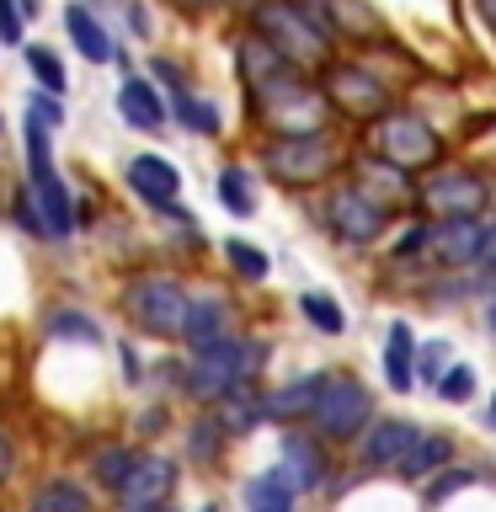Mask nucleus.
Wrapping results in <instances>:
<instances>
[{"mask_svg": "<svg viewBox=\"0 0 496 512\" xmlns=\"http://www.w3.org/2000/svg\"><path fill=\"white\" fill-rule=\"evenodd\" d=\"M475 11H480V22H486L491 38H496V0H475Z\"/></svg>", "mask_w": 496, "mask_h": 512, "instance_id": "a19ab883", "label": "nucleus"}, {"mask_svg": "<svg viewBox=\"0 0 496 512\" xmlns=\"http://www.w3.org/2000/svg\"><path fill=\"white\" fill-rule=\"evenodd\" d=\"M491 427H496V395H491Z\"/></svg>", "mask_w": 496, "mask_h": 512, "instance_id": "c03bdc74", "label": "nucleus"}, {"mask_svg": "<svg viewBox=\"0 0 496 512\" xmlns=\"http://www.w3.org/2000/svg\"><path fill=\"white\" fill-rule=\"evenodd\" d=\"M224 256H230V267L240 272V278H251V283H262L272 262H267V251L262 246H251V240H224Z\"/></svg>", "mask_w": 496, "mask_h": 512, "instance_id": "c85d7f7f", "label": "nucleus"}, {"mask_svg": "<svg viewBox=\"0 0 496 512\" xmlns=\"http://www.w3.org/2000/svg\"><path fill=\"white\" fill-rule=\"evenodd\" d=\"M299 310H304V320H310L315 331H326V336H342V331H347L342 304H336L331 294H320V288H310V294H299Z\"/></svg>", "mask_w": 496, "mask_h": 512, "instance_id": "a878e982", "label": "nucleus"}, {"mask_svg": "<svg viewBox=\"0 0 496 512\" xmlns=\"http://www.w3.org/2000/svg\"><path fill=\"white\" fill-rule=\"evenodd\" d=\"M262 160H267V171L278 176V182L310 187L336 166V144L326 134H288V139H272Z\"/></svg>", "mask_w": 496, "mask_h": 512, "instance_id": "0eeeda50", "label": "nucleus"}, {"mask_svg": "<svg viewBox=\"0 0 496 512\" xmlns=\"http://www.w3.org/2000/svg\"><path fill=\"white\" fill-rule=\"evenodd\" d=\"M416 198H422V208H432L438 219H459V214H486L491 192L470 171H438L416 187Z\"/></svg>", "mask_w": 496, "mask_h": 512, "instance_id": "1a4fd4ad", "label": "nucleus"}, {"mask_svg": "<svg viewBox=\"0 0 496 512\" xmlns=\"http://www.w3.org/2000/svg\"><path fill=\"white\" fill-rule=\"evenodd\" d=\"M0 128H6V123H0Z\"/></svg>", "mask_w": 496, "mask_h": 512, "instance_id": "de8ad7c7", "label": "nucleus"}, {"mask_svg": "<svg viewBox=\"0 0 496 512\" xmlns=\"http://www.w3.org/2000/svg\"><path fill=\"white\" fill-rule=\"evenodd\" d=\"M358 187H363L374 203H384V208H390V214H395V208L411 198V176L400 171V166H390V160H379V166H368V176H363Z\"/></svg>", "mask_w": 496, "mask_h": 512, "instance_id": "5701e85b", "label": "nucleus"}, {"mask_svg": "<svg viewBox=\"0 0 496 512\" xmlns=\"http://www.w3.org/2000/svg\"><path fill=\"white\" fill-rule=\"evenodd\" d=\"M326 102L331 107H342L347 118H363V123H374L379 112H390V86L368 70V64L358 59H342V64H326Z\"/></svg>", "mask_w": 496, "mask_h": 512, "instance_id": "423d86ee", "label": "nucleus"}, {"mask_svg": "<svg viewBox=\"0 0 496 512\" xmlns=\"http://www.w3.org/2000/svg\"><path fill=\"white\" fill-rule=\"evenodd\" d=\"M176 486V470H171V459H134V470H128L123 480V502L128 507H144V502H166Z\"/></svg>", "mask_w": 496, "mask_h": 512, "instance_id": "dca6fc26", "label": "nucleus"}, {"mask_svg": "<svg viewBox=\"0 0 496 512\" xmlns=\"http://www.w3.org/2000/svg\"><path fill=\"white\" fill-rule=\"evenodd\" d=\"M182 336H187L192 352H203V347H214L219 336H230V310H224V299H187Z\"/></svg>", "mask_w": 496, "mask_h": 512, "instance_id": "a211bd4d", "label": "nucleus"}, {"mask_svg": "<svg viewBox=\"0 0 496 512\" xmlns=\"http://www.w3.org/2000/svg\"><path fill=\"white\" fill-rule=\"evenodd\" d=\"M203 512H219V507H203Z\"/></svg>", "mask_w": 496, "mask_h": 512, "instance_id": "49530a36", "label": "nucleus"}, {"mask_svg": "<svg viewBox=\"0 0 496 512\" xmlns=\"http://www.w3.org/2000/svg\"><path fill=\"white\" fill-rule=\"evenodd\" d=\"M384 379H390V390H400V395L416 384V347H411L406 320H390V331H384Z\"/></svg>", "mask_w": 496, "mask_h": 512, "instance_id": "6ab92c4d", "label": "nucleus"}, {"mask_svg": "<svg viewBox=\"0 0 496 512\" xmlns=\"http://www.w3.org/2000/svg\"><path fill=\"white\" fill-rule=\"evenodd\" d=\"M320 384H326V374H304L294 384H283L278 395H262V411L278 416V422H294V416H310L315 400H320Z\"/></svg>", "mask_w": 496, "mask_h": 512, "instance_id": "412c9836", "label": "nucleus"}, {"mask_svg": "<svg viewBox=\"0 0 496 512\" xmlns=\"http://www.w3.org/2000/svg\"><path fill=\"white\" fill-rule=\"evenodd\" d=\"M118 112H123L128 128H139V134H160V123H166V102H160V91L144 75H123Z\"/></svg>", "mask_w": 496, "mask_h": 512, "instance_id": "f8f14e48", "label": "nucleus"}, {"mask_svg": "<svg viewBox=\"0 0 496 512\" xmlns=\"http://www.w3.org/2000/svg\"><path fill=\"white\" fill-rule=\"evenodd\" d=\"M187 11H208V6H219V0H182Z\"/></svg>", "mask_w": 496, "mask_h": 512, "instance_id": "79ce46f5", "label": "nucleus"}, {"mask_svg": "<svg viewBox=\"0 0 496 512\" xmlns=\"http://www.w3.org/2000/svg\"><path fill=\"white\" fill-rule=\"evenodd\" d=\"M16 224H22V230H32V235H43V214H38V203H32V192H22V198H16Z\"/></svg>", "mask_w": 496, "mask_h": 512, "instance_id": "4c0bfd02", "label": "nucleus"}, {"mask_svg": "<svg viewBox=\"0 0 496 512\" xmlns=\"http://www.w3.org/2000/svg\"><path fill=\"white\" fill-rule=\"evenodd\" d=\"M134 512H166V502H144V507H134Z\"/></svg>", "mask_w": 496, "mask_h": 512, "instance_id": "37998d69", "label": "nucleus"}, {"mask_svg": "<svg viewBox=\"0 0 496 512\" xmlns=\"http://www.w3.org/2000/svg\"><path fill=\"white\" fill-rule=\"evenodd\" d=\"M128 187H134L144 203L166 208V203H176V192H182V171L160 155H134L128 160Z\"/></svg>", "mask_w": 496, "mask_h": 512, "instance_id": "9b49d317", "label": "nucleus"}, {"mask_svg": "<svg viewBox=\"0 0 496 512\" xmlns=\"http://www.w3.org/2000/svg\"><path fill=\"white\" fill-rule=\"evenodd\" d=\"M416 438V427L406 422V416H384V422L368 427V438H363V464L368 470H379V464H400V454L411 448Z\"/></svg>", "mask_w": 496, "mask_h": 512, "instance_id": "f3484780", "label": "nucleus"}, {"mask_svg": "<svg viewBox=\"0 0 496 512\" xmlns=\"http://www.w3.org/2000/svg\"><path fill=\"white\" fill-rule=\"evenodd\" d=\"M123 304H128V315H134L150 336H182V320H187L182 283L144 272V278H134V283L123 288Z\"/></svg>", "mask_w": 496, "mask_h": 512, "instance_id": "39448f33", "label": "nucleus"}, {"mask_svg": "<svg viewBox=\"0 0 496 512\" xmlns=\"http://www.w3.org/2000/svg\"><path fill=\"white\" fill-rule=\"evenodd\" d=\"M32 512H91V502L80 486H70V480H48V486L32 496Z\"/></svg>", "mask_w": 496, "mask_h": 512, "instance_id": "cd10ccee", "label": "nucleus"}, {"mask_svg": "<svg viewBox=\"0 0 496 512\" xmlns=\"http://www.w3.org/2000/svg\"><path fill=\"white\" fill-rule=\"evenodd\" d=\"M443 358H448V342H427L422 352H416V379H422V384H438Z\"/></svg>", "mask_w": 496, "mask_h": 512, "instance_id": "f704fd0d", "label": "nucleus"}, {"mask_svg": "<svg viewBox=\"0 0 496 512\" xmlns=\"http://www.w3.org/2000/svg\"><path fill=\"white\" fill-rule=\"evenodd\" d=\"M475 470H454V464H443V470H438V480H432V486H427V502L432 507H438V502H448V496H454V491H464V486H475Z\"/></svg>", "mask_w": 496, "mask_h": 512, "instance_id": "72a5a7b5", "label": "nucleus"}, {"mask_svg": "<svg viewBox=\"0 0 496 512\" xmlns=\"http://www.w3.org/2000/svg\"><path fill=\"white\" fill-rule=\"evenodd\" d=\"M214 406H219V427H230V432H251V427L267 416V411H262V395H256L251 384H235V390H224Z\"/></svg>", "mask_w": 496, "mask_h": 512, "instance_id": "4be33fe9", "label": "nucleus"}, {"mask_svg": "<svg viewBox=\"0 0 496 512\" xmlns=\"http://www.w3.org/2000/svg\"><path fill=\"white\" fill-rule=\"evenodd\" d=\"M219 198H224V208H230L235 219H246L251 208H256L251 182H246V171H240V166H224V171H219Z\"/></svg>", "mask_w": 496, "mask_h": 512, "instance_id": "c756f323", "label": "nucleus"}, {"mask_svg": "<svg viewBox=\"0 0 496 512\" xmlns=\"http://www.w3.org/2000/svg\"><path fill=\"white\" fill-rule=\"evenodd\" d=\"M480 240H486L480 214H459V219H438L432 230H422V251H432L438 267H475Z\"/></svg>", "mask_w": 496, "mask_h": 512, "instance_id": "9d476101", "label": "nucleus"}, {"mask_svg": "<svg viewBox=\"0 0 496 512\" xmlns=\"http://www.w3.org/2000/svg\"><path fill=\"white\" fill-rule=\"evenodd\" d=\"M384 224H390V208L374 203L358 182L331 192V230L342 240H352V246H374V240L384 235Z\"/></svg>", "mask_w": 496, "mask_h": 512, "instance_id": "6e6552de", "label": "nucleus"}, {"mask_svg": "<svg viewBox=\"0 0 496 512\" xmlns=\"http://www.w3.org/2000/svg\"><path fill=\"white\" fill-rule=\"evenodd\" d=\"M11 464H16V454H11V438H6V432H0V480L11 475Z\"/></svg>", "mask_w": 496, "mask_h": 512, "instance_id": "ea45409f", "label": "nucleus"}, {"mask_svg": "<svg viewBox=\"0 0 496 512\" xmlns=\"http://www.w3.org/2000/svg\"><path fill=\"white\" fill-rule=\"evenodd\" d=\"M374 123H379V128H374L379 160H390V166H400V171H427V166H438L443 139H438V128H432L422 112L390 107V112H379Z\"/></svg>", "mask_w": 496, "mask_h": 512, "instance_id": "7ed1b4c3", "label": "nucleus"}, {"mask_svg": "<svg viewBox=\"0 0 496 512\" xmlns=\"http://www.w3.org/2000/svg\"><path fill=\"white\" fill-rule=\"evenodd\" d=\"M246 507L251 512H294V486H288L283 464L251 480V486H246Z\"/></svg>", "mask_w": 496, "mask_h": 512, "instance_id": "b1692460", "label": "nucleus"}, {"mask_svg": "<svg viewBox=\"0 0 496 512\" xmlns=\"http://www.w3.org/2000/svg\"><path fill=\"white\" fill-rule=\"evenodd\" d=\"M368 416H374V395L363 390L352 374H326V384H320V400L310 411V422L320 427V438H358V432L368 427Z\"/></svg>", "mask_w": 496, "mask_h": 512, "instance_id": "20e7f679", "label": "nucleus"}, {"mask_svg": "<svg viewBox=\"0 0 496 512\" xmlns=\"http://www.w3.org/2000/svg\"><path fill=\"white\" fill-rule=\"evenodd\" d=\"M283 475H288V486H294V496L326 486V454H320V443L288 432L283 438Z\"/></svg>", "mask_w": 496, "mask_h": 512, "instance_id": "2eb2a0df", "label": "nucleus"}, {"mask_svg": "<svg viewBox=\"0 0 496 512\" xmlns=\"http://www.w3.org/2000/svg\"><path fill=\"white\" fill-rule=\"evenodd\" d=\"M219 422H198V432H192V454H198V459H208V454H214V448H219V432H214Z\"/></svg>", "mask_w": 496, "mask_h": 512, "instance_id": "58836bf2", "label": "nucleus"}, {"mask_svg": "<svg viewBox=\"0 0 496 512\" xmlns=\"http://www.w3.org/2000/svg\"><path fill=\"white\" fill-rule=\"evenodd\" d=\"M256 32L278 48L288 64L299 70H315V64H331V32L304 16L299 0H256Z\"/></svg>", "mask_w": 496, "mask_h": 512, "instance_id": "f257e3e1", "label": "nucleus"}, {"mask_svg": "<svg viewBox=\"0 0 496 512\" xmlns=\"http://www.w3.org/2000/svg\"><path fill=\"white\" fill-rule=\"evenodd\" d=\"M438 395L448 406H464V400L475 395V368H443L438 374Z\"/></svg>", "mask_w": 496, "mask_h": 512, "instance_id": "473e14b6", "label": "nucleus"}, {"mask_svg": "<svg viewBox=\"0 0 496 512\" xmlns=\"http://www.w3.org/2000/svg\"><path fill=\"white\" fill-rule=\"evenodd\" d=\"M262 363H267V347H262V342L219 336L214 347H203V352H198V363H192V374H187V390L198 395V400H219L224 390L246 384Z\"/></svg>", "mask_w": 496, "mask_h": 512, "instance_id": "f03ea898", "label": "nucleus"}, {"mask_svg": "<svg viewBox=\"0 0 496 512\" xmlns=\"http://www.w3.org/2000/svg\"><path fill=\"white\" fill-rule=\"evenodd\" d=\"M486 320H491V331H496V304H491V315H486Z\"/></svg>", "mask_w": 496, "mask_h": 512, "instance_id": "a18cd8bd", "label": "nucleus"}, {"mask_svg": "<svg viewBox=\"0 0 496 512\" xmlns=\"http://www.w3.org/2000/svg\"><path fill=\"white\" fill-rule=\"evenodd\" d=\"M171 112L182 128H192V134H219V107L203 102V96H192L187 86H171Z\"/></svg>", "mask_w": 496, "mask_h": 512, "instance_id": "393cba45", "label": "nucleus"}, {"mask_svg": "<svg viewBox=\"0 0 496 512\" xmlns=\"http://www.w3.org/2000/svg\"><path fill=\"white\" fill-rule=\"evenodd\" d=\"M27 70L43 80V91H48V96H64V86H70V80H64L59 54H48L43 43H27Z\"/></svg>", "mask_w": 496, "mask_h": 512, "instance_id": "7c9ffc66", "label": "nucleus"}, {"mask_svg": "<svg viewBox=\"0 0 496 512\" xmlns=\"http://www.w3.org/2000/svg\"><path fill=\"white\" fill-rule=\"evenodd\" d=\"M27 192H32V203H38V214H43V235H70L75 230V203H70V192H64L54 166L32 171V187Z\"/></svg>", "mask_w": 496, "mask_h": 512, "instance_id": "ddd939ff", "label": "nucleus"}, {"mask_svg": "<svg viewBox=\"0 0 496 512\" xmlns=\"http://www.w3.org/2000/svg\"><path fill=\"white\" fill-rule=\"evenodd\" d=\"M64 32H70V43L80 48V59H86V64H112V59H123L118 43H112V32L96 22V16L80 6V0H75V6H64Z\"/></svg>", "mask_w": 496, "mask_h": 512, "instance_id": "4468645a", "label": "nucleus"}, {"mask_svg": "<svg viewBox=\"0 0 496 512\" xmlns=\"http://www.w3.org/2000/svg\"><path fill=\"white\" fill-rule=\"evenodd\" d=\"M22 0H0V43H22Z\"/></svg>", "mask_w": 496, "mask_h": 512, "instance_id": "c9c22d12", "label": "nucleus"}, {"mask_svg": "<svg viewBox=\"0 0 496 512\" xmlns=\"http://www.w3.org/2000/svg\"><path fill=\"white\" fill-rule=\"evenodd\" d=\"M27 112H38V118H43L48 128H59V123H64V107H59V96H48V91H38V96H32V102H27Z\"/></svg>", "mask_w": 496, "mask_h": 512, "instance_id": "e433bc0d", "label": "nucleus"}, {"mask_svg": "<svg viewBox=\"0 0 496 512\" xmlns=\"http://www.w3.org/2000/svg\"><path fill=\"white\" fill-rule=\"evenodd\" d=\"M448 459H454V438H443V432H427V438H422V432H416L395 470L406 480H427V475H438Z\"/></svg>", "mask_w": 496, "mask_h": 512, "instance_id": "aec40b11", "label": "nucleus"}, {"mask_svg": "<svg viewBox=\"0 0 496 512\" xmlns=\"http://www.w3.org/2000/svg\"><path fill=\"white\" fill-rule=\"evenodd\" d=\"M48 336H59V342H64V336H70V342H102V331H96V320L91 315H75V310H59L54 320H48Z\"/></svg>", "mask_w": 496, "mask_h": 512, "instance_id": "2f4dec72", "label": "nucleus"}, {"mask_svg": "<svg viewBox=\"0 0 496 512\" xmlns=\"http://www.w3.org/2000/svg\"><path fill=\"white\" fill-rule=\"evenodd\" d=\"M91 470H96V480H102L107 491H123L128 470H134V454H128L123 443H107V448H96V454H91Z\"/></svg>", "mask_w": 496, "mask_h": 512, "instance_id": "bb28decb", "label": "nucleus"}]
</instances>
